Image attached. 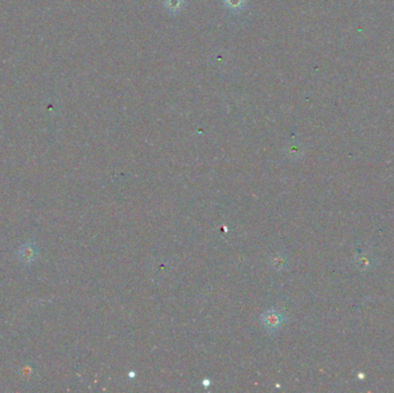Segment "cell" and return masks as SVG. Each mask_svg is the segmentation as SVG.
I'll return each instance as SVG.
<instances>
[{"instance_id": "obj_2", "label": "cell", "mask_w": 394, "mask_h": 393, "mask_svg": "<svg viewBox=\"0 0 394 393\" xmlns=\"http://www.w3.org/2000/svg\"><path fill=\"white\" fill-rule=\"evenodd\" d=\"M19 257L21 258L24 263H29L31 261H34L35 257H36L35 247L31 246V245L22 246L19 250Z\"/></svg>"}, {"instance_id": "obj_1", "label": "cell", "mask_w": 394, "mask_h": 393, "mask_svg": "<svg viewBox=\"0 0 394 393\" xmlns=\"http://www.w3.org/2000/svg\"><path fill=\"white\" fill-rule=\"evenodd\" d=\"M263 323L267 329H273V327H278L279 324L282 323V316L274 311H269L264 315Z\"/></svg>"}, {"instance_id": "obj_3", "label": "cell", "mask_w": 394, "mask_h": 393, "mask_svg": "<svg viewBox=\"0 0 394 393\" xmlns=\"http://www.w3.org/2000/svg\"><path fill=\"white\" fill-rule=\"evenodd\" d=\"M225 6L233 12H240L245 8L247 0H224Z\"/></svg>"}, {"instance_id": "obj_4", "label": "cell", "mask_w": 394, "mask_h": 393, "mask_svg": "<svg viewBox=\"0 0 394 393\" xmlns=\"http://www.w3.org/2000/svg\"><path fill=\"white\" fill-rule=\"evenodd\" d=\"M185 0H164V5L166 7V10H168L170 12H180L184 7Z\"/></svg>"}]
</instances>
